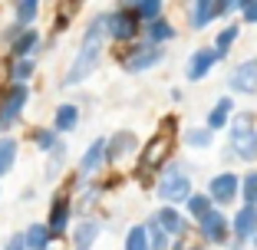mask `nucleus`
<instances>
[{"instance_id":"12","label":"nucleus","mask_w":257,"mask_h":250,"mask_svg":"<svg viewBox=\"0 0 257 250\" xmlns=\"http://www.w3.org/2000/svg\"><path fill=\"white\" fill-rule=\"evenodd\" d=\"M152 220H155V224H159L165 234H175V237H185V234H188V220L175 211V207H162V211L155 214Z\"/></svg>"},{"instance_id":"5","label":"nucleus","mask_w":257,"mask_h":250,"mask_svg":"<svg viewBox=\"0 0 257 250\" xmlns=\"http://www.w3.org/2000/svg\"><path fill=\"white\" fill-rule=\"evenodd\" d=\"M227 86L241 96H254L257 92V60H244L231 69V76H227Z\"/></svg>"},{"instance_id":"18","label":"nucleus","mask_w":257,"mask_h":250,"mask_svg":"<svg viewBox=\"0 0 257 250\" xmlns=\"http://www.w3.org/2000/svg\"><path fill=\"white\" fill-rule=\"evenodd\" d=\"M231 109H234V102H231V99H218V102H214V109L208 112V132L224 129L227 119H231Z\"/></svg>"},{"instance_id":"3","label":"nucleus","mask_w":257,"mask_h":250,"mask_svg":"<svg viewBox=\"0 0 257 250\" xmlns=\"http://www.w3.org/2000/svg\"><path fill=\"white\" fill-rule=\"evenodd\" d=\"M159 197L165 201H182V197H191V181H188V171L182 165H172L165 174L159 178Z\"/></svg>"},{"instance_id":"21","label":"nucleus","mask_w":257,"mask_h":250,"mask_svg":"<svg viewBox=\"0 0 257 250\" xmlns=\"http://www.w3.org/2000/svg\"><path fill=\"white\" fill-rule=\"evenodd\" d=\"M76 122H79L76 106H60L56 109V119H53V129L56 132H69V129H76Z\"/></svg>"},{"instance_id":"22","label":"nucleus","mask_w":257,"mask_h":250,"mask_svg":"<svg viewBox=\"0 0 257 250\" xmlns=\"http://www.w3.org/2000/svg\"><path fill=\"white\" fill-rule=\"evenodd\" d=\"M132 145H136V135L119 132V135L109 142V158H122V155H128V152H132Z\"/></svg>"},{"instance_id":"23","label":"nucleus","mask_w":257,"mask_h":250,"mask_svg":"<svg viewBox=\"0 0 257 250\" xmlns=\"http://www.w3.org/2000/svg\"><path fill=\"white\" fill-rule=\"evenodd\" d=\"M17 161V142L14 138H0V174H7Z\"/></svg>"},{"instance_id":"36","label":"nucleus","mask_w":257,"mask_h":250,"mask_svg":"<svg viewBox=\"0 0 257 250\" xmlns=\"http://www.w3.org/2000/svg\"><path fill=\"white\" fill-rule=\"evenodd\" d=\"M7 250H27V240H23V234H14V237H10Z\"/></svg>"},{"instance_id":"20","label":"nucleus","mask_w":257,"mask_h":250,"mask_svg":"<svg viewBox=\"0 0 257 250\" xmlns=\"http://www.w3.org/2000/svg\"><path fill=\"white\" fill-rule=\"evenodd\" d=\"M37 43H40L37 33H33V30H23L20 37L14 40V56H17V60H27V56L37 50Z\"/></svg>"},{"instance_id":"28","label":"nucleus","mask_w":257,"mask_h":250,"mask_svg":"<svg viewBox=\"0 0 257 250\" xmlns=\"http://www.w3.org/2000/svg\"><path fill=\"white\" fill-rule=\"evenodd\" d=\"M30 73H33V63L30 60H17L14 66H10V79H14V86H27Z\"/></svg>"},{"instance_id":"34","label":"nucleus","mask_w":257,"mask_h":250,"mask_svg":"<svg viewBox=\"0 0 257 250\" xmlns=\"http://www.w3.org/2000/svg\"><path fill=\"white\" fill-rule=\"evenodd\" d=\"M37 145L43 148V152H50V148H60V145H56V135H53V132H37Z\"/></svg>"},{"instance_id":"37","label":"nucleus","mask_w":257,"mask_h":250,"mask_svg":"<svg viewBox=\"0 0 257 250\" xmlns=\"http://www.w3.org/2000/svg\"><path fill=\"white\" fill-rule=\"evenodd\" d=\"M254 243H257V234H254Z\"/></svg>"},{"instance_id":"29","label":"nucleus","mask_w":257,"mask_h":250,"mask_svg":"<svg viewBox=\"0 0 257 250\" xmlns=\"http://www.w3.org/2000/svg\"><path fill=\"white\" fill-rule=\"evenodd\" d=\"M188 211L195 214V217L211 214V211H214V207H211V197H208V194H191V197H188Z\"/></svg>"},{"instance_id":"30","label":"nucleus","mask_w":257,"mask_h":250,"mask_svg":"<svg viewBox=\"0 0 257 250\" xmlns=\"http://www.w3.org/2000/svg\"><path fill=\"white\" fill-rule=\"evenodd\" d=\"M145 230H149V247L152 250H165L168 247V234L155 224V220H149V227H145Z\"/></svg>"},{"instance_id":"8","label":"nucleus","mask_w":257,"mask_h":250,"mask_svg":"<svg viewBox=\"0 0 257 250\" xmlns=\"http://www.w3.org/2000/svg\"><path fill=\"white\" fill-rule=\"evenodd\" d=\"M237 191H241V178H234V174H218V178H211V184H208V194H211V201H218V204H231L237 197Z\"/></svg>"},{"instance_id":"25","label":"nucleus","mask_w":257,"mask_h":250,"mask_svg":"<svg viewBox=\"0 0 257 250\" xmlns=\"http://www.w3.org/2000/svg\"><path fill=\"white\" fill-rule=\"evenodd\" d=\"M172 37H175V30L168 27L165 20H152L149 23V43L159 46V43H165V40H172Z\"/></svg>"},{"instance_id":"27","label":"nucleus","mask_w":257,"mask_h":250,"mask_svg":"<svg viewBox=\"0 0 257 250\" xmlns=\"http://www.w3.org/2000/svg\"><path fill=\"white\" fill-rule=\"evenodd\" d=\"M125 250H152L149 247V230L145 227H132L125 234Z\"/></svg>"},{"instance_id":"26","label":"nucleus","mask_w":257,"mask_h":250,"mask_svg":"<svg viewBox=\"0 0 257 250\" xmlns=\"http://www.w3.org/2000/svg\"><path fill=\"white\" fill-rule=\"evenodd\" d=\"M17 23H20V30L23 27H30L33 20H37V14H40V4H33V0H27V4H17Z\"/></svg>"},{"instance_id":"24","label":"nucleus","mask_w":257,"mask_h":250,"mask_svg":"<svg viewBox=\"0 0 257 250\" xmlns=\"http://www.w3.org/2000/svg\"><path fill=\"white\" fill-rule=\"evenodd\" d=\"M128 14H132V17H139V20H159V14H162V4H152V0H149V4H128Z\"/></svg>"},{"instance_id":"13","label":"nucleus","mask_w":257,"mask_h":250,"mask_svg":"<svg viewBox=\"0 0 257 250\" xmlns=\"http://www.w3.org/2000/svg\"><path fill=\"white\" fill-rule=\"evenodd\" d=\"M106 158H109V142H106V138H96V142L86 148L83 161H79V171H83V174H92Z\"/></svg>"},{"instance_id":"33","label":"nucleus","mask_w":257,"mask_h":250,"mask_svg":"<svg viewBox=\"0 0 257 250\" xmlns=\"http://www.w3.org/2000/svg\"><path fill=\"white\" fill-rule=\"evenodd\" d=\"M244 197H247V204L257 207V171H250L244 178Z\"/></svg>"},{"instance_id":"1","label":"nucleus","mask_w":257,"mask_h":250,"mask_svg":"<svg viewBox=\"0 0 257 250\" xmlns=\"http://www.w3.org/2000/svg\"><path fill=\"white\" fill-rule=\"evenodd\" d=\"M102 40H106V20H102V17H96V20L86 27L83 43H79V53H76L73 66H69L66 79H63V86L83 83V79L89 76L92 69L99 66V60H102Z\"/></svg>"},{"instance_id":"4","label":"nucleus","mask_w":257,"mask_h":250,"mask_svg":"<svg viewBox=\"0 0 257 250\" xmlns=\"http://www.w3.org/2000/svg\"><path fill=\"white\" fill-rule=\"evenodd\" d=\"M165 60V50L162 46H155V43H139V46H132L125 53V60H122V66L128 69V73H145V69H152L155 63H162Z\"/></svg>"},{"instance_id":"9","label":"nucleus","mask_w":257,"mask_h":250,"mask_svg":"<svg viewBox=\"0 0 257 250\" xmlns=\"http://www.w3.org/2000/svg\"><path fill=\"white\" fill-rule=\"evenodd\" d=\"M218 60H221L218 50H198V53H191V60H188V79H191V83L204 79L214 69V63H218Z\"/></svg>"},{"instance_id":"32","label":"nucleus","mask_w":257,"mask_h":250,"mask_svg":"<svg viewBox=\"0 0 257 250\" xmlns=\"http://www.w3.org/2000/svg\"><path fill=\"white\" fill-rule=\"evenodd\" d=\"M234 40H237V27H227V30H221V33H218V43H214L218 56H224L227 50L234 46Z\"/></svg>"},{"instance_id":"31","label":"nucleus","mask_w":257,"mask_h":250,"mask_svg":"<svg viewBox=\"0 0 257 250\" xmlns=\"http://www.w3.org/2000/svg\"><path fill=\"white\" fill-rule=\"evenodd\" d=\"M185 145L208 148V145H211V132H208V129H188V132H185Z\"/></svg>"},{"instance_id":"7","label":"nucleus","mask_w":257,"mask_h":250,"mask_svg":"<svg viewBox=\"0 0 257 250\" xmlns=\"http://www.w3.org/2000/svg\"><path fill=\"white\" fill-rule=\"evenodd\" d=\"M27 99H30L27 86H10L7 99L0 102V125H4V129H7V125H14V119L23 112V106H27Z\"/></svg>"},{"instance_id":"19","label":"nucleus","mask_w":257,"mask_h":250,"mask_svg":"<svg viewBox=\"0 0 257 250\" xmlns=\"http://www.w3.org/2000/svg\"><path fill=\"white\" fill-rule=\"evenodd\" d=\"M23 240H27V250H46V243H50V230H46V224H30L27 234H23Z\"/></svg>"},{"instance_id":"17","label":"nucleus","mask_w":257,"mask_h":250,"mask_svg":"<svg viewBox=\"0 0 257 250\" xmlns=\"http://www.w3.org/2000/svg\"><path fill=\"white\" fill-rule=\"evenodd\" d=\"M99 237V224L96 220H83L79 227H76V237H73V250H89Z\"/></svg>"},{"instance_id":"6","label":"nucleus","mask_w":257,"mask_h":250,"mask_svg":"<svg viewBox=\"0 0 257 250\" xmlns=\"http://www.w3.org/2000/svg\"><path fill=\"white\" fill-rule=\"evenodd\" d=\"M172 145H175L172 129H165L159 138H152L149 148H145V155H142V171H152V168H159L162 161H165L168 155H172Z\"/></svg>"},{"instance_id":"10","label":"nucleus","mask_w":257,"mask_h":250,"mask_svg":"<svg viewBox=\"0 0 257 250\" xmlns=\"http://www.w3.org/2000/svg\"><path fill=\"white\" fill-rule=\"evenodd\" d=\"M227 230H231V227H227V217L221 211H211V214H204V217H201V234L208 237L211 243H224Z\"/></svg>"},{"instance_id":"14","label":"nucleus","mask_w":257,"mask_h":250,"mask_svg":"<svg viewBox=\"0 0 257 250\" xmlns=\"http://www.w3.org/2000/svg\"><path fill=\"white\" fill-rule=\"evenodd\" d=\"M66 224H69V201L60 194L53 201V207H50V224H46V230H50V237H63Z\"/></svg>"},{"instance_id":"15","label":"nucleus","mask_w":257,"mask_h":250,"mask_svg":"<svg viewBox=\"0 0 257 250\" xmlns=\"http://www.w3.org/2000/svg\"><path fill=\"white\" fill-rule=\"evenodd\" d=\"M254 234H257V207L247 204L234 214V237L237 240H247V237H254Z\"/></svg>"},{"instance_id":"35","label":"nucleus","mask_w":257,"mask_h":250,"mask_svg":"<svg viewBox=\"0 0 257 250\" xmlns=\"http://www.w3.org/2000/svg\"><path fill=\"white\" fill-rule=\"evenodd\" d=\"M241 14L247 23H257V0H250V4H241Z\"/></svg>"},{"instance_id":"16","label":"nucleus","mask_w":257,"mask_h":250,"mask_svg":"<svg viewBox=\"0 0 257 250\" xmlns=\"http://www.w3.org/2000/svg\"><path fill=\"white\" fill-rule=\"evenodd\" d=\"M218 14H221V4H214V0H198L195 7H191V27H195V30H204Z\"/></svg>"},{"instance_id":"2","label":"nucleus","mask_w":257,"mask_h":250,"mask_svg":"<svg viewBox=\"0 0 257 250\" xmlns=\"http://www.w3.org/2000/svg\"><path fill=\"white\" fill-rule=\"evenodd\" d=\"M231 152L244 161L257 158V129H254V115H234L231 122Z\"/></svg>"},{"instance_id":"11","label":"nucleus","mask_w":257,"mask_h":250,"mask_svg":"<svg viewBox=\"0 0 257 250\" xmlns=\"http://www.w3.org/2000/svg\"><path fill=\"white\" fill-rule=\"evenodd\" d=\"M106 33L115 37V40H132V37H136V17L128 14V10L106 17Z\"/></svg>"}]
</instances>
